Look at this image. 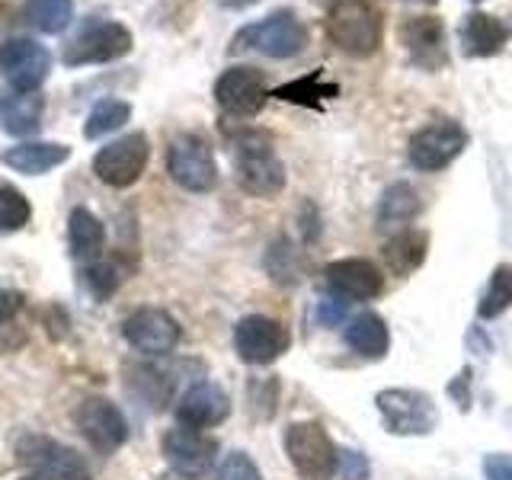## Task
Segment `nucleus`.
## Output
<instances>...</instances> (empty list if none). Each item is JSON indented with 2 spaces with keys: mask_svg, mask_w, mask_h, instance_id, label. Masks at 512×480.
Wrapping results in <instances>:
<instances>
[{
  "mask_svg": "<svg viewBox=\"0 0 512 480\" xmlns=\"http://www.w3.org/2000/svg\"><path fill=\"white\" fill-rule=\"evenodd\" d=\"M327 39L349 58H372L384 39L378 0H333L327 10Z\"/></svg>",
  "mask_w": 512,
  "mask_h": 480,
  "instance_id": "1",
  "label": "nucleus"
},
{
  "mask_svg": "<svg viewBox=\"0 0 512 480\" xmlns=\"http://www.w3.org/2000/svg\"><path fill=\"white\" fill-rule=\"evenodd\" d=\"M234 176L244 192L256 199H272L285 189V164L272 148V138L256 128H244L231 138Z\"/></svg>",
  "mask_w": 512,
  "mask_h": 480,
  "instance_id": "2",
  "label": "nucleus"
},
{
  "mask_svg": "<svg viewBox=\"0 0 512 480\" xmlns=\"http://www.w3.org/2000/svg\"><path fill=\"white\" fill-rule=\"evenodd\" d=\"M304 48H308V29L292 10H279L260 23L237 29V36L231 39V52H256L276 61L295 58Z\"/></svg>",
  "mask_w": 512,
  "mask_h": 480,
  "instance_id": "3",
  "label": "nucleus"
},
{
  "mask_svg": "<svg viewBox=\"0 0 512 480\" xmlns=\"http://www.w3.org/2000/svg\"><path fill=\"white\" fill-rule=\"evenodd\" d=\"M285 455L301 480H330L340 468V448L314 420L292 423L285 429Z\"/></svg>",
  "mask_w": 512,
  "mask_h": 480,
  "instance_id": "4",
  "label": "nucleus"
},
{
  "mask_svg": "<svg viewBox=\"0 0 512 480\" xmlns=\"http://www.w3.org/2000/svg\"><path fill=\"white\" fill-rule=\"evenodd\" d=\"M375 407L391 436H429L439 426V407L426 391H413V388L378 391Z\"/></svg>",
  "mask_w": 512,
  "mask_h": 480,
  "instance_id": "5",
  "label": "nucleus"
},
{
  "mask_svg": "<svg viewBox=\"0 0 512 480\" xmlns=\"http://www.w3.org/2000/svg\"><path fill=\"white\" fill-rule=\"evenodd\" d=\"M167 173L186 192H212L218 186V164L212 144L196 132L176 135L167 148Z\"/></svg>",
  "mask_w": 512,
  "mask_h": 480,
  "instance_id": "6",
  "label": "nucleus"
},
{
  "mask_svg": "<svg viewBox=\"0 0 512 480\" xmlns=\"http://www.w3.org/2000/svg\"><path fill=\"white\" fill-rule=\"evenodd\" d=\"M16 458L42 480H90V464L84 455L48 436H32V432L20 436L16 439Z\"/></svg>",
  "mask_w": 512,
  "mask_h": 480,
  "instance_id": "7",
  "label": "nucleus"
},
{
  "mask_svg": "<svg viewBox=\"0 0 512 480\" xmlns=\"http://www.w3.org/2000/svg\"><path fill=\"white\" fill-rule=\"evenodd\" d=\"M151 160V141L144 132L122 135L116 141H109L106 148L96 151L93 157V173L96 180L112 186V189H125L141 180L144 167Z\"/></svg>",
  "mask_w": 512,
  "mask_h": 480,
  "instance_id": "8",
  "label": "nucleus"
},
{
  "mask_svg": "<svg viewBox=\"0 0 512 480\" xmlns=\"http://www.w3.org/2000/svg\"><path fill=\"white\" fill-rule=\"evenodd\" d=\"M464 148H468V132L455 119H436L423 125L420 132H413L407 144V157L416 170L439 173L452 160H458Z\"/></svg>",
  "mask_w": 512,
  "mask_h": 480,
  "instance_id": "9",
  "label": "nucleus"
},
{
  "mask_svg": "<svg viewBox=\"0 0 512 480\" xmlns=\"http://www.w3.org/2000/svg\"><path fill=\"white\" fill-rule=\"evenodd\" d=\"M400 42L416 71L439 74L448 68L452 52H448V29L439 16L423 13V16H407V23L400 26Z\"/></svg>",
  "mask_w": 512,
  "mask_h": 480,
  "instance_id": "10",
  "label": "nucleus"
},
{
  "mask_svg": "<svg viewBox=\"0 0 512 480\" xmlns=\"http://www.w3.org/2000/svg\"><path fill=\"white\" fill-rule=\"evenodd\" d=\"M71 420L80 436L90 442L93 452H100V455H112L128 439L125 416L109 397H84L74 407Z\"/></svg>",
  "mask_w": 512,
  "mask_h": 480,
  "instance_id": "11",
  "label": "nucleus"
},
{
  "mask_svg": "<svg viewBox=\"0 0 512 480\" xmlns=\"http://www.w3.org/2000/svg\"><path fill=\"white\" fill-rule=\"evenodd\" d=\"M132 32L116 20H103L87 26L80 36L64 48V64L68 68H84V64H109L132 52Z\"/></svg>",
  "mask_w": 512,
  "mask_h": 480,
  "instance_id": "12",
  "label": "nucleus"
},
{
  "mask_svg": "<svg viewBox=\"0 0 512 480\" xmlns=\"http://www.w3.org/2000/svg\"><path fill=\"white\" fill-rule=\"evenodd\" d=\"M48 71H52V55L36 39L16 36L0 45V74L16 93H36Z\"/></svg>",
  "mask_w": 512,
  "mask_h": 480,
  "instance_id": "13",
  "label": "nucleus"
},
{
  "mask_svg": "<svg viewBox=\"0 0 512 480\" xmlns=\"http://www.w3.org/2000/svg\"><path fill=\"white\" fill-rule=\"evenodd\" d=\"M292 346V336L279 320L263 314H247L234 327V349L247 365H272Z\"/></svg>",
  "mask_w": 512,
  "mask_h": 480,
  "instance_id": "14",
  "label": "nucleus"
},
{
  "mask_svg": "<svg viewBox=\"0 0 512 480\" xmlns=\"http://www.w3.org/2000/svg\"><path fill=\"white\" fill-rule=\"evenodd\" d=\"M269 100V87L263 71L256 68H228L215 80V103L234 119H250L256 116Z\"/></svg>",
  "mask_w": 512,
  "mask_h": 480,
  "instance_id": "15",
  "label": "nucleus"
},
{
  "mask_svg": "<svg viewBox=\"0 0 512 480\" xmlns=\"http://www.w3.org/2000/svg\"><path fill=\"white\" fill-rule=\"evenodd\" d=\"M125 343L141 356H167L180 343V324L160 308H138L122 324Z\"/></svg>",
  "mask_w": 512,
  "mask_h": 480,
  "instance_id": "16",
  "label": "nucleus"
},
{
  "mask_svg": "<svg viewBox=\"0 0 512 480\" xmlns=\"http://www.w3.org/2000/svg\"><path fill=\"white\" fill-rule=\"evenodd\" d=\"M164 458L167 464L183 477H202L208 474V468L215 464L218 455V442L212 436H202L199 429H170L164 436Z\"/></svg>",
  "mask_w": 512,
  "mask_h": 480,
  "instance_id": "17",
  "label": "nucleus"
},
{
  "mask_svg": "<svg viewBox=\"0 0 512 480\" xmlns=\"http://www.w3.org/2000/svg\"><path fill=\"white\" fill-rule=\"evenodd\" d=\"M228 413H231V397L215 381L192 384V388L180 397V404H176V420H180V426L199 429V432L224 423Z\"/></svg>",
  "mask_w": 512,
  "mask_h": 480,
  "instance_id": "18",
  "label": "nucleus"
},
{
  "mask_svg": "<svg viewBox=\"0 0 512 480\" xmlns=\"http://www.w3.org/2000/svg\"><path fill=\"white\" fill-rule=\"evenodd\" d=\"M324 282L333 292V298L340 301H372L378 292H381V269L372 263V260H359V256H352V260H336L324 269Z\"/></svg>",
  "mask_w": 512,
  "mask_h": 480,
  "instance_id": "19",
  "label": "nucleus"
},
{
  "mask_svg": "<svg viewBox=\"0 0 512 480\" xmlns=\"http://www.w3.org/2000/svg\"><path fill=\"white\" fill-rule=\"evenodd\" d=\"M458 42H461V52L468 58H493L500 55L506 42H509V29L500 16L484 13V10H474L461 20L458 29Z\"/></svg>",
  "mask_w": 512,
  "mask_h": 480,
  "instance_id": "20",
  "label": "nucleus"
},
{
  "mask_svg": "<svg viewBox=\"0 0 512 480\" xmlns=\"http://www.w3.org/2000/svg\"><path fill=\"white\" fill-rule=\"evenodd\" d=\"M71 157L68 144H55V141H23L13 144L4 151V164L23 176H42L48 170L61 167L64 160Z\"/></svg>",
  "mask_w": 512,
  "mask_h": 480,
  "instance_id": "21",
  "label": "nucleus"
},
{
  "mask_svg": "<svg viewBox=\"0 0 512 480\" xmlns=\"http://www.w3.org/2000/svg\"><path fill=\"white\" fill-rule=\"evenodd\" d=\"M423 212V199L410 183H391L388 189L381 192L378 199V212H375V224L378 231H404L407 224Z\"/></svg>",
  "mask_w": 512,
  "mask_h": 480,
  "instance_id": "22",
  "label": "nucleus"
},
{
  "mask_svg": "<svg viewBox=\"0 0 512 480\" xmlns=\"http://www.w3.org/2000/svg\"><path fill=\"white\" fill-rule=\"evenodd\" d=\"M346 343H349L352 352H359L362 359L378 362V359L388 356L391 333H388V324H384L381 314L365 311V314L352 317L349 324H346Z\"/></svg>",
  "mask_w": 512,
  "mask_h": 480,
  "instance_id": "23",
  "label": "nucleus"
},
{
  "mask_svg": "<svg viewBox=\"0 0 512 480\" xmlns=\"http://www.w3.org/2000/svg\"><path fill=\"white\" fill-rule=\"evenodd\" d=\"M426 250H429V234L416 228H404L384 244L381 256H384V266H388L394 276H410V272L423 266Z\"/></svg>",
  "mask_w": 512,
  "mask_h": 480,
  "instance_id": "24",
  "label": "nucleus"
},
{
  "mask_svg": "<svg viewBox=\"0 0 512 480\" xmlns=\"http://www.w3.org/2000/svg\"><path fill=\"white\" fill-rule=\"evenodd\" d=\"M68 244H71V253L77 256V260H87V263H93L96 256L103 253L106 228H103V221L90 212V208L77 205L71 212V218H68Z\"/></svg>",
  "mask_w": 512,
  "mask_h": 480,
  "instance_id": "25",
  "label": "nucleus"
},
{
  "mask_svg": "<svg viewBox=\"0 0 512 480\" xmlns=\"http://www.w3.org/2000/svg\"><path fill=\"white\" fill-rule=\"evenodd\" d=\"M4 112V132L7 135H36L42 128V112H45V100L39 93H16L7 100Z\"/></svg>",
  "mask_w": 512,
  "mask_h": 480,
  "instance_id": "26",
  "label": "nucleus"
},
{
  "mask_svg": "<svg viewBox=\"0 0 512 480\" xmlns=\"http://www.w3.org/2000/svg\"><path fill=\"white\" fill-rule=\"evenodd\" d=\"M336 93H340V87L327 84L324 71H311V74L292 80V84L272 90L269 96H276V100H285V103H298V106L320 109V106H324V100H330V96H336Z\"/></svg>",
  "mask_w": 512,
  "mask_h": 480,
  "instance_id": "27",
  "label": "nucleus"
},
{
  "mask_svg": "<svg viewBox=\"0 0 512 480\" xmlns=\"http://www.w3.org/2000/svg\"><path fill=\"white\" fill-rule=\"evenodd\" d=\"M74 16V0H26V20L45 36H58Z\"/></svg>",
  "mask_w": 512,
  "mask_h": 480,
  "instance_id": "28",
  "label": "nucleus"
},
{
  "mask_svg": "<svg viewBox=\"0 0 512 480\" xmlns=\"http://www.w3.org/2000/svg\"><path fill=\"white\" fill-rule=\"evenodd\" d=\"M128 119H132V106H128L125 100H100L90 109V116L84 122V135L103 138L109 132H119Z\"/></svg>",
  "mask_w": 512,
  "mask_h": 480,
  "instance_id": "29",
  "label": "nucleus"
},
{
  "mask_svg": "<svg viewBox=\"0 0 512 480\" xmlns=\"http://www.w3.org/2000/svg\"><path fill=\"white\" fill-rule=\"evenodd\" d=\"M512 304V266L503 263V266H496L493 269V276H490V285H487V292L480 295V304H477V317H500L506 308Z\"/></svg>",
  "mask_w": 512,
  "mask_h": 480,
  "instance_id": "30",
  "label": "nucleus"
},
{
  "mask_svg": "<svg viewBox=\"0 0 512 480\" xmlns=\"http://www.w3.org/2000/svg\"><path fill=\"white\" fill-rule=\"evenodd\" d=\"M32 218V205L16 186H0V234L23 231Z\"/></svg>",
  "mask_w": 512,
  "mask_h": 480,
  "instance_id": "31",
  "label": "nucleus"
},
{
  "mask_svg": "<svg viewBox=\"0 0 512 480\" xmlns=\"http://www.w3.org/2000/svg\"><path fill=\"white\" fill-rule=\"evenodd\" d=\"M87 285L96 298H109L119 288V282L125 279V266H119L116 260H100L87 266Z\"/></svg>",
  "mask_w": 512,
  "mask_h": 480,
  "instance_id": "32",
  "label": "nucleus"
},
{
  "mask_svg": "<svg viewBox=\"0 0 512 480\" xmlns=\"http://www.w3.org/2000/svg\"><path fill=\"white\" fill-rule=\"evenodd\" d=\"M298 256H295V250L285 244V240H279L276 247H269V256H266V266H269V272H272V279L276 282H285V285H292V282H298L301 276H298Z\"/></svg>",
  "mask_w": 512,
  "mask_h": 480,
  "instance_id": "33",
  "label": "nucleus"
},
{
  "mask_svg": "<svg viewBox=\"0 0 512 480\" xmlns=\"http://www.w3.org/2000/svg\"><path fill=\"white\" fill-rule=\"evenodd\" d=\"M215 480H263V474L247 452H231L218 464Z\"/></svg>",
  "mask_w": 512,
  "mask_h": 480,
  "instance_id": "34",
  "label": "nucleus"
},
{
  "mask_svg": "<svg viewBox=\"0 0 512 480\" xmlns=\"http://www.w3.org/2000/svg\"><path fill=\"white\" fill-rule=\"evenodd\" d=\"M23 295L20 292H10V288H0V346L10 349V340H7V333L10 330H20L16 327V317H20L23 311Z\"/></svg>",
  "mask_w": 512,
  "mask_h": 480,
  "instance_id": "35",
  "label": "nucleus"
},
{
  "mask_svg": "<svg viewBox=\"0 0 512 480\" xmlns=\"http://www.w3.org/2000/svg\"><path fill=\"white\" fill-rule=\"evenodd\" d=\"M340 477L343 480H368V458L362 452H340Z\"/></svg>",
  "mask_w": 512,
  "mask_h": 480,
  "instance_id": "36",
  "label": "nucleus"
},
{
  "mask_svg": "<svg viewBox=\"0 0 512 480\" xmlns=\"http://www.w3.org/2000/svg\"><path fill=\"white\" fill-rule=\"evenodd\" d=\"M484 474H487V480H512V455L490 452L484 458Z\"/></svg>",
  "mask_w": 512,
  "mask_h": 480,
  "instance_id": "37",
  "label": "nucleus"
},
{
  "mask_svg": "<svg viewBox=\"0 0 512 480\" xmlns=\"http://www.w3.org/2000/svg\"><path fill=\"white\" fill-rule=\"evenodd\" d=\"M410 4H426V7H436L439 0H410Z\"/></svg>",
  "mask_w": 512,
  "mask_h": 480,
  "instance_id": "38",
  "label": "nucleus"
},
{
  "mask_svg": "<svg viewBox=\"0 0 512 480\" xmlns=\"http://www.w3.org/2000/svg\"><path fill=\"white\" fill-rule=\"evenodd\" d=\"M23 480H36V477H23Z\"/></svg>",
  "mask_w": 512,
  "mask_h": 480,
  "instance_id": "39",
  "label": "nucleus"
},
{
  "mask_svg": "<svg viewBox=\"0 0 512 480\" xmlns=\"http://www.w3.org/2000/svg\"><path fill=\"white\" fill-rule=\"evenodd\" d=\"M471 4H480V0H471Z\"/></svg>",
  "mask_w": 512,
  "mask_h": 480,
  "instance_id": "40",
  "label": "nucleus"
}]
</instances>
